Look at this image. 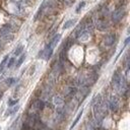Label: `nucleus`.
Returning a JSON list of instances; mask_svg holds the SVG:
<instances>
[{
	"mask_svg": "<svg viewBox=\"0 0 130 130\" xmlns=\"http://www.w3.org/2000/svg\"><path fill=\"white\" fill-rule=\"evenodd\" d=\"M82 113H83V110L81 109V111H80V112L78 113V115L76 116V118H75V120H74V122H73V123L71 124V127H70V129H73V128H74V126H75V125L77 124V122L79 121V119H80V117L82 116Z\"/></svg>",
	"mask_w": 130,
	"mask_h": 130,
	"instance_id": "nucleus-10",
	"label": "nucleus"
},
{
	"mask_svg": "<svg viewBox=\"0 0 130 130\" xmlns=\"http://www.w3.org/2000/svg\"><path fill=\"white\" fill-rule=\"evenodd\" d=\"M1 97H2V92L0 93V99H1Z\"/></svg>",
	"mask_w": 130,
	"mask_h": 130,
	"instance_id": "nucleus-22",
	"label": "nucleus"
},
{
	"mask_svg": "<svg viewBox=\"0 0 130 130\" xmlns=\"http://www.w3.org/2000/svg\"><path fill=\"white\" fill-rule=\"evenodd\" d=\"M97 28H98V30H100V31H106L108 29L107 21H105L103 19H98L97 20Z\"/></svg>",
	"mask_w": 130,
	"mask_h": 130,
	"instance_id": "nucleus-5",
	"label": "nucleus"
},
{
	"mask_svg": "<svg viewBox=\"0 0 130 130\" xmlns=\"http://www.w3.org/2000/svg\"><path fill=\"white\" fill-rule=\"evenodd\" d=\"M75 23H76V19H70V20H67L66 23L64 24V26H63V29L64 30H67V29H69V28H71V27H73L74 25H75Z\"/></svg>",
	"mask_w": 130,
	"mask_h": 130,
	"instance_id": "nucleus-7",
	"label": "nucleus"
},
{
	"mask_svg": "<svg viewBox=\"0 0 130 130\" xmlns=\"http://www.w3.org/2000/svg\"><path fill=\"white\" fill-rule=\"evenodd\" d=\"M45 4H46V1H43L42 5L40 6V8H39V10H38V12H37V14H36V16H35V20H37V19L39 18L40 14L42 13V11H43V9H44V7H45Z\"/></svg>",
	"mask_w": 130,
	"mask_h": 130,
	"instance_id": "nucleus-11",
	"label": "nucleus"
},
{
	"mask_svg": "<svg viewBox=\"0 0 130 130\" xmlns=\"http://www.w3.org/2000/svg\"><path fill=\"white\" fill-rule=\"evenodd\" d=\"M60 38H61V35H56L55 37H54L51 41H50V43H49V44H48V46H50L52 49H54V47H55L56 45H57V43L59 42V40H60Z\"/></svg>",
	"mask_w": 130,
	"mask_h": 130,
	"instance_id": "nucleus-6",
	"label": "nucleus"
},
{
	"mask_svg": "<svg viewBox=\"0 0 130 130\" xmlns=\"http://www.w3.org/2000/svg\"><path fill=\"white\" fill-rule=\"evenodd\" d=\"M17 103H18V100H9V102H8V106H9V107H12V106L16 105Z\"/></svg>",
	"mask_w": 130,
	"mask_h": 130,
	"instance_id": "nucleus-18",
	"label": "nucleus"
},
{
	"mask_svg": "<svg viewBox=\"0 0 130 130\" xmlns=\"http://www.w3.org/2000/svg\"><path fill=\"white\" fill-rule=\"evenodd\" d=\"M124 14H125V8L124 7H118L115 11L113 12V14H112L113 23H115V24L119 23V21L123 18Z\"/></svg>",
	"mask_w": 130,
	"mask_h": 130,
	"instance_id": "nucleus-1",
	"label": "nucleus"
},
{
	"mask_svg": "<svg viewBox=\"0 0 130 130\" xmlns=\"http://www.w3.org/2000/svg\"><path fill=\"white\" fill-rule=\"evenodd\" d=\"M121 78H122V75L119 71H115L114 74H113V78H112V81H113V84L115 86V89L118 90V86L120 84V81H121Z\"/></svg>",
	"mask_w": 130,
	"mask_h": 130,
	"instance_id": "nucleus-2",
	"label": "nucleus"
},
{
	"mask_svg": "<svg viewBox=\"0 0 130 130\" xmlns=\"http://www.w3.org/2000/svg\"><path fill=\"white\" fill-rule=\"evenodd\" d=\"M64 114H65V112H64V110L63 109H57V112H56V120L58 119V120L60 121V120H62L63 119V117H64Z\"/></svg>",
	"mask_w": 130,
	"mask_h": 130,
	"instance_id": "nucleus-9",
	"label": "nucleus"
},
{
	"mask_svg": "<svg viewBox=\"0 0 130 130\" xmlns=\"http://www.w3.org/2000/svg\"><path fill=\"white\" fill-rule=\"evenodd\" d=\"M14 81H15V79L14 78H8V79H6V83H7V85L8 86H10V85H11V84H13L14 83Z\"/></svg>",
	"mask_w": 130,
	"mask_h": 130,
	"instance_id": "nucleus-19",
	"label": "nucleus"
},
{
	"mask_svg": "<svg viewBox=\"0 0 130 130\" xmlns=\"http://www.w3.org/2000/svg\"><path fill=\"white\" fill-rule=\"evenodd\" d=\"M25 59H26V54H23V55H21V56H20V58L18 59V61H17V63L15 64V67H16V68H18V67L20 66V65H21V64H23V63H24V61H25Z\"/></svg>",
	"mask_w": 130,
	"mask_h": 130,
	"instance_id": "nucleus-13",
	"label": "nucleus"
},
{
	"mask_svg": "<svg viewBox=\"0 0 130 130\" xmlns=\"http://www.w3.org/2000/svg\"><path fill=\"white\" fill-rule=\"evenodd\" d=\"M8 59H9V56L6 55V56L3 58V60L1 61V63H0V73H1V72L4 70V68H5V66H6V64H7V62H8Z\"/></svg>",
	"mask_w": 130,
	"mask_h": 130,
	"instance_id": "nucleus-8",
	"label": "nucleus"
},
{
	"mask_svg": "<svg viewBox=\"0 0 130 130\" xmlns=\"http://www.w3.org/2000/svg\"><path fill=\"white\" fill-rule=\"evenodd\" d=\"M84 5H85V2H84V1H82L81 3H79V5H78V7H77V9H76V12H79V11H80V9H81Z\"/></svg>",
	"mask_w": 130,
	"mask_h": 130,
	"instance_id": "nucleus-20",
	"label": "nucleus"
},
{
	"mask_svg": "<svg viewBox=\"0 0 130 130\" xmlns=\"http://www.w3.org/2000/svg\"><path fill=\"white\" fill-rule=\"evenodd\" d=\"M14 61H15V58H14V57H12V58H10V59H9V61H8V63H7V65H6V66H7L8 68H10V67H11L12 65H13Z\"/></svg>",
	"mask_w": 130,
	"mask_h": 130,
	"instance_id": "nucleus-16",
	"label": "nucleus"
},
{
	"mask_svg": "<svg viewBox=\"0 0 130 130\" xmlns=\"http://www.w3.org/2000/svg\"><path fill=\"white\" fill-rule=\"evenodd\" d=\"M19 109V106H15L14 108H12V109H9V110H7V112H6V116H10V115H12V114H14V113H16L17 112V110Z\"/></svg>",
	"mask_w": 130,
	"mask_h": 130,
	"instance_id": "nucleus-12",
	"label": "nucleus"
},
{
	"mask_svg": "<svg viewBox=\"0 0 130 130\" xmlns=\"http://www.w3.org/2000/svg\"><path fill=\"white\" fill-rule=\"evenodd\" d=\"M23 51H24V47L23 46H19L18 48H16V50L14 51V53H13V55L14 56H19L21 53H23Z\"/></svg>",
	"mask_w": 130,
	"mask_h": 130,
	"instance_id": "nucleus-14",
	"label": "nucleus"
},
{
	"mask_svg": "<svg viewBox=\"0 0 130 130\" xmlns=\"http://www.w3.org/2000/svg\"><path fill=\"white\" fill-rule=\"evenodd\" d=\"M129 41H130V38H127V39L125 40V43H124V47H126V46H127V44L129 43Z\"/></svg>",
	"mask_w": 130,
	"mask_h": 130,
	"instance_id": "nucleus-21",
	"label": "nucleus"
},
{
	"mask_svg": "<svg viewBox=\"0 0 130 130\" xmlns=\"http://www.w3.org/2000/svg\"><path fill=\"white\" fill-rule=\"evenodd\" d=\"M109 107H110L111 111H113V112H115V111L118 110L119 103H118V99H117L116 97H111L110 102H109Z\"/></svg>",
	"mask_w": 130,
	"mask_h": 130,
	"instance_id": "nucleus-3",
	"label": "nucleus"
},
{
	"mask_svg": "<svg viewBox=\"0 0 130 130\" xmlns=\"http://www.w3.org/2000/svg\"><path fill=\"white\" fill-rule=\"evenodd\" d=\"M116 40V36L114 34H110V35H107L105 38V45L106 46H112L114 44V42Z\"/></svg>",
	"mask_w": 130,
	"mask_h": 130,
	"instance_id": "nucleus-4",
	"label": "nucleus"
},
{
	"mask_svg": "<svg viewBox=\"0 0 130 130\" xmlns=\"http://www.w3.org/2000/svg\"><path fill=\"white\" fill-rule=\"evenodd\" d=\"M54 101H55V104H56V105H61V104H63V100L61 99V98H59V97H56Z\"/></svg>",
	"mask_w": 130,
	"mask_h": 130,
	"instance_id": "nucleus-17",
	"label": "nucleus"
},
{
	"mask_svg": "<svg viewBox=\"0 0 130 130\" xmlns=\"http://www.w3.org/2000/svg\"><path fill=\"white\" fill-rule=\"evenodd\" d=\"M21 130H32V127H31V125H30L29 123L24 122L23 127H21Z\"/></svg>",
	"mask_w": 130,
	"mask_h": 130,
	"instance_id": "nucleus-15",
	"label": "nucleus"
}]
</instances>
